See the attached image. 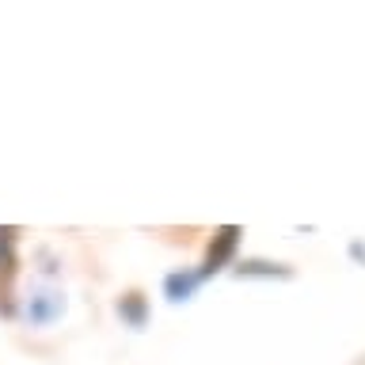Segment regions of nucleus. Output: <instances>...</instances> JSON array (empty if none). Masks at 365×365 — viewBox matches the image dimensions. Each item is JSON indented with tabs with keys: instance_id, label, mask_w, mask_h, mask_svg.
I'll return each instance as SVG.
<instances>
[{
	"instance_id": "nucleus-2",
	"label": "nucleus",
	"mask_w": 365,
	"mask_h": 365,
	"mask_svg": "<svg viewBox=\"0 0 365 365\" xmlns=\"http://www.w3.org/2000/svg\"><path fill=\"white\" fill-rule=\"evenodd\" d=\"M19 228H0V316H16V282H19Z\"/></svg>"
},
{
	"instance_id": "nucleus-3",
	"label": "nucleus",
	"mask_w": 365,
	"mask_h": 365,
	"mask_svg": "<svg viewBox=\"0 0 365 365\" xmlns=\"http://www.w3.org/2000/svg\"><path fill=\"white\" fill-rule=\"evenodd\" d=\"M118 312H122V319H130L133 327H141L145 324V297L141 293H125L118 301Z\"/></svg>"
},
{
	"instance_id": "nucleus-1",
	"label": "nucleus",
	"mask_w": 365,
	"mask_h": 365,
	"mask_svg": "<svg viewBox=\"0 0 365 365\" xmlns=\"http://www.w3.org/2000/svg\"><path fill=\"white\" fill-rule=\"evenodd\" d=\"M240 228L236 225H225V228H217L213 240H210V247H205V259H202V267L198 270H179V274H168V282H164V289L171 301H187V297L198 289L202 282H210L213 274H221L228 262L236 259V247H240Z\"/></svg>"
}]
</instances>
